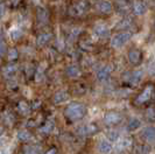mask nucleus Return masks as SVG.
Masks as SVG:
<instances>
[{
	"instance_id": "nucleus-30",
	"label": "nucleus",
	"mask_w": 155,
	"mask_h": 154,
	"mask_svg": "<svg viewBox=\"0 0 155 154\" xmlns=\"http://www.w3.org/2000/svg\"><path fill=\"white\" fill-rule=\"evenodd\" d=\"M5 13V6L2 4H0V15H2Z\"/></svg>"
},
{
	"instance_id": "nucleus-19",
	"label": "nucleus",
	"mask_w": 155,
	"mask_h": 154,
	"mask_svg": "<svg viewBox=\"0 0 155 154\" xmlns=\"http://www.w3.org/2000/svg\"><path fill=\"white\" fill-rule=\"evenodd\" d=\"M18 111H19L21 115H27V113H29L31 108H29V105H28L26 102H20V103L18 104Z\"/></svg>"
},
{
	"instance_id": "nucleus-2",
	"label": "nucleus",
	"mask_w": 155,
	"mask_h": 154,
	"mask_svg": "<svg viewBox=\"0 0 155 154\" xmlns=\"http://www.w3.org/2000/svg\"><path fill=\"white\" fill-rule=\"evenodd\" d=\"M132 38V34L128 32H124V33H118L113 38H111V46L113 48H120L124 45H126L130 38Z\"/></svg>"
},
{
	"instance_id": "nucleus-18",
	"label": "nucleus",
	"mask_w": 155,
	"mask_h": 154,
	"mask_svg": "<svg viewBox=\"0 0 155 154\" xmlns=\"http://www.w3.org/2000/svg\"><path fill=\"white\" fill-rule=\"evenodd\" d=\"M140 125H141V122H140L138 118H132L128 122V124H127V130L128 131H135V130L139 129Z\"/></svg>"
},
{
	"instance_id": "nucleus-32",
	"label": "nucleus",
	"mask_w": 155,
	"mask_h": 154,
	"mask_svg": "<svg viewBox=\"0 0 155 154\" xmlns=\"http://www.w3.org/2000/svg\"><path fill=\"white\" fill-rule=\"evenodd\" d=\"M0 62H1V60H0Z\"/></svg>"
},
{
	"instance_id": "nucleus-31",
	"label": "nucleus",
	"mask_w": 155,
	"mask_h": 154,
	"mask_svg": "<svg viewBox=\"0 0 155 154\" xmlns=\"http://www.w3.org/2000/svg\"><path fill=\"white\" fill-rule=\"evenodd\" d=\"M2 134H4V129H2L1 126H0V137H1Z\"/></svg>"
},
{
	"instance_id": "nucleus-28",
	"label": "nucleus",
	"mask_w": 155,
	"mask_h": 154,
	"mask_svg": "<svg viewBox=\"0 0 155 154\" xmlns=\"http://www.w3.org/2000/svg\"><path fill=\"white\" fill-rule=\"evenodd\" d=\"M5 52H6V46H5V43L0 42V55L5 54Z\"/></svg>"
},
{
	"instance_id": "nucleus-20",
	"label": "nucleus",
	"mask_w": 155,
	"mask_h": 154,
	"mask_svg": "<svg viewBox=\"0 0 155 154\" xmlns=\"http://www.w3.org/2000/svg\"><path fill=\"white\" fill-rule=\"evenodd\" d=\"M149 151L150 148L148 145H140V146H137L135 149H134V154H149Z\"/></svg>"
},
{
	"instance_id": "nucleus-13",
	"label": "nucleus",
	"mask_w": 155,
	"mask_h": 154,
	"mask_svg": "<svg viewBox=\"0 0 155 154\" xmlns=\"http://www.w3.org/2000/svg\"><path fill=\"white\" fill-rule=\"evenodd\" d=\"M67 75L71 78H77V77L81 76V70L76 65H70L67 69Z\"/></svg>"
},
{
	"instance_id": "nucleus-27",
	"label": "nucleus",
	"mask_w": 155,
	"mask_h": 154,
	"mask_svg": "<svg viewBox=\"0 0 155 154\" xmlns=\"http://www.w3.org/2000/svg\"><path fill=\"white\" fill-rule=\"evenodd\" d=\"M7 57L9 61H13V60L18 59V50H16V49H11V50H8Z\"/></svg>"
},
{
	"instance_id": "nucleus-25",
	"label": "nucleus",
	"mask_w": 155,
	"mask_h": 154,
	"mask_svg": "<svg viewBox=\"0 0 155 154\" xmlns=\"http://www.w3.org/2000/svg\"><path fill=\"white\" fill-rule=\"evenodd\" d=\"M107 137H109V140L111 142H112V141H117L118 138H119V132L112 130V131H110L109 133H107Z\"/></svg>"
},
{
	"instance_id": "nucleus-16",
	"label": "nucleus",
	"mask_w": 155,
	"mask_h": 154,
	"mask_svg": "<svg viewBox=\"0 0 155 154\" xmlns=\"http://www.w3.org/2000/svg\"><path fill=\"white\" fill-rule=\"evenodd\" d=\"M31 138V132H28L27 130H21V131L16 132V139L20 141H27Z\"/></svg>"
},
{
	"instance_id": "nucleus-6",
	"label": "nucleus",
	"mask_w": 155,
	"mask_h": 154,
	"mask_svg": "<svg viewBox=\"0 0 155 154\" xmlns=\"http://www.w3.org/2000/svg\"><path fill=\"white\" fill-rule=\"evenodd\" d=\"M98 151L101 154H109L112 151V144L107 139H103L98 144Z\"/></svg>"
},
{
	"instance_id": "nucleus-5",
	"label": "nucleus",
	"mask_w": 155,
	"mask_h": 154,
	"mask_svg": "<svg viewBox=\"0 0 155 154\" xmlns=\"http://www.w3.org/2000/svg\"><path fill=\"white\" fill-rule=\"evenodd\" d=\"M152 93H153V86L152 85H149L147 86L142 92L140 93L139 96H138V98H137V103H139V104H142V103H146L149 100V98L152 97Z\"/></svg>"
},
{
	"instance_id": "nucleus-23",
	"label": "nucleus",
	"mask_w": 155,
	"mask_h": 154,
	"mask_svg": "<svg viewBox=\"0 0 155 154\" xmlns=\"http://www.w3.org/2000/svg\"><path fill=\"white\" fill-rule=\"evenodd\" d=\"M53 130H54V125H53V123H47L45 126H42V127L40 129V132L43 133V134H48V133H50Z\"/></svg>"
},
{
	"instance_id": "nucleus-24",
	"label": "nucleus",
	"mask_w": 155,
	"mask_h": 154,
	"mask_svg": "<svg viewBox=\"0 0 155 154\" xmlns=\"http://www.w3.org/2000/svg\"><path fill=\"white\" fill-rule=\"evenodd\" d=\"M21 35H22V32H21V29H19V28H13V29L11 31V38H13V40L20 38Z\"/></svg>"
},
{
	"instance_id": "nucleus-3",
	"label": "nucleus",
	"mask_w": 155,
	"mask_h": 154,
	"mask_svg": "<svg viewBox=\"0 0 155 154\" xmlns=\"http://www.w3.org/2000/svg\"><path fill=\"white\" fill-rule=\"evenodd\" d=\"M98 131L97 126L94 124H89V125H84L77 129V134L81 137H86V136H91L93 133Z\"/></svg>"
},
{
	"instance_id": "nucleus-4",
	"label": "nucleus",
	"mask_w": 155,
	"mask_h": 154,
	"mask_svg": "<svg viewBox=\"0 0 155 154\" xmlns=\"http://www.w3.org/2000/svg\"><path fill=\"white\" fill-rule=\"evenodd\" d=\"M104 122L106 125H117L121 122V116L117 112H109L104 117Z\"/></svg>"
},
{
	"instance_id": "nucleus-15",
	"label": "nucleus",
	"mask_w": 155,
	"mask_h": 154,
	"mask_svg": "<svg viewBox=\"0 0 155 154\" xmlns=\"http://www.w3.org/2000/svg\"><path fill=\"white\" fill-rule=\"evenodd\" d=\"M142 76H143V72H142V70H137V71H134L131 74V78H130V81L132 82L133 84H138L140 81L142 79Z\"/></svg>"
},
{
	"instance_id": "nucleus-29",
	"label": "nucleus",
	"mask_w": 155,
	"mask_h": 154,
	"mask_svg": "<svg viewBox=\"0 0 155 154\" xmlns=\"http://www.w3.org/2000/svg\"><path fill=\"white\" fill-rule=\"evenodd\" d=\"M45 154H57V149H56V148H50V149L47 151Z\"/></svg>"
},
{
	"instance_id": "nucleus-8",
	"label": "nucleus",
	"mask_w": 155,
	"mask_h": 154,
	"mask_svg": "<svg viewBox=\"0 0 155 154\" xmlns=\"http://www.w3.org/2000/svg\"><path fill=\"white\" fill-rule=\"evenodd\" d=\"M68 98H69V95H68L67 91H58V92H56L53 96V103H55V104H62L65 100H68Z\"/></svg>"
},
{
	"instance_id": "nucleus-7",
	"label": "nucleus",
	"mask_w": 155,
	"mask_h": 154,
	"mask_svg": "<svg viewBox=\"0 0 155 154\" xmlns=\"http://www.w3.org/2000/svg\"><path fill=\"white\" fill-rule=\"evenodd\" d=\"M111 71H112V67L111 65H105L101 69H99L97 71V78H98V81H104V79L109 78Z\"/></svg>"
},
{
	"instance_id": "nucleus-17",
	"label": "nucleus",
	"mask_w": 155,
	"mask_h": 154,
	"mask_svg": "<svg viewBox=\"0 0 155 154\" xmlns=\"http://www.w3.org/2000/svg\"><path fill=\"white\" fill-rule=\"evenodd\" d=\"M16 69H18V67H16L15 64H9V65H7V67L4 68L2 74H4V76L5 77H11L15 74Z\"/></svg>"
},
{
	"instance_id": "nucleus-1",
	"label": "nucleus",
	"mask_w": 155,
	"mask_h": 154,
	"mask_svg": "<svg viewBox=\"0 0 155 154\" xmlns=\"http://www.w3.org/2000/svg\"><path fill=\"white\" fill-rule=\"evenodd\" d=\"M86 113V108L84 104L74 102L69 104L67 109L64 110V116L70 119V120H78L81 118H83Z\"/></svg>"
},
{
	"instance_id": "nucleus-26",
	"label": "nucleus",
	"mask_w": 155,
	"mask_h": 154,
	"mask_svg": "<svg viewBox=\"0 0 155 154\" xmlns=\"http://www.w3.org/2000/svg\"><path fill=\"white\" fill-rule=\"evenodd\" d=\"M41 148L39 146H29L26 149V154H40Z\"/></svg>"
},
{
	"instance_id": "nucleus-21",
	"label": "nucleus",
	"mask_w": 155,
	"mask_h": 154,
	"mask_svg": "<svg viewBox=\"0 0 155 154\" xmlns=\"http://www.w3.org/2000/svg\"><path fill=\"white\" fill-rule=\"evenodd\" d=\"M131 144H132V139L130 138H121L119 140V142H118V148H127V147L131 146Z\"/></svg>"
},
{
	"instance_id": "nucleus-14",
	"label": "nucleus",
	"mask_w": 155,
	"mask_h": 154,
	"mask_svg": "<svg viewBox=\"0 0 155 154\" xmlns=\"http://www.w3.org/2000/svg\"><path fill=\"white\" fill-rule=\"evenodd\" d=\"M50 40H51V34H49V33H43V34L39 35L36 42H38L39 46H45V45H47Z\"/></svg>"
},
{
	"instance_id": "nucleus-11",
	"label": "nucleus",
	"mask_w": 155,
	"mask_h": 154,
	"mask_svg": "<svg viewBox=\"0 0 155 154\" xmlns=\"http://www.w3.org/2000/svg\"><path fill=\"white\" fill-rule=\"evenodd\" d=\"M154 127L153 126H148L142 131V138L145 139L147 142H153L154 140Z\"/></svg>"
},
{
	"instance_id": "nucleus-10",
	"label": "nucleus",
	"mask_w": 155,
	"mask_h": 154,
	"mask_svg": "<svg viewBox=\"0 0 155 154\" xmlns=\"http://www.w3.org/2000/svg\"><path fill=\"white\" fill-rule=\"evenodd\" d=\"M133 9H134V13L137 15H142V14H145L147 12V6L142 1H137L133 5Z\"/></svg>"
},
{
	"instance_id": "nucleus-22",
	"label": "nucleus",
	"mask_w": 155,
	"mask_h": 154,
	"mask_svg": "<svg viewBox=\"0 0 155 154\" xmlns=\"http://www.w3.org/2000/svg\"><path fill=\"white\" fill-rule=\"evenodd\" d=\"M96 34H97L98 36H101V38H104V36H106V35L109 34V29H107L105 26H98V27L96 28Z\"/></svg>"
},
{
	"instance_id": "nucleus-9",
	"label": "nucleus",
	"mask_w": 155,
	"mask_h": 154,
	"mask_svg": "<svg viewBox=\"0 0 155 154\" xmlns=\"http://www.w3.org/2000/svg\"><path fill=\"white\" fill-rule=\"evenodd\" d=\"M97 9H98L99 12H101V13L107 14V13H111V12H112V5H111V2H109V1L103 0V1H99V2L97 4Z\"/></svg>"
},
{
	"instance_id": "nucleus-12",
	"label": "nucleus",
	"mask_w": 155,
	"mask_h": 154,
	"mask_svg": "<svg viewBox=\"0 0 155 154\" xmlns=\"http://www.w3.org/2000/svg\"><path fill=\"white\" fill-rule=\"evenodd\" d=\"M128 60L133 64L139 63L140 60H141V53H140L139 50H131L128 53Z\"/></svg>"
}]
</instances>
